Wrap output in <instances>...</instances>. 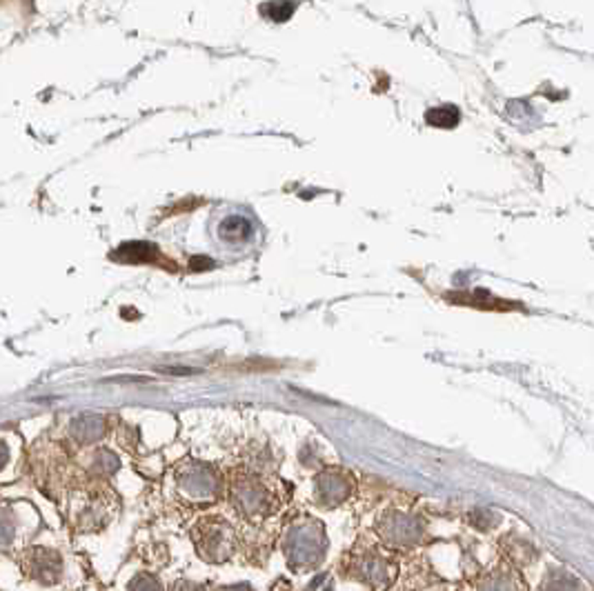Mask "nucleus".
<instances>
[{
    "label": "nucleus",
    "mask_w": 594,
    "mask_h": 591,
    "mask_svg": "<svg viewBox=\"0 0 594 591\" xmlns=\"http://www.w3.org/2000/svg\"><path fill=\"white\" fill-rule=\"evenodd\" d=\"M196 552L207 562H223L234 554V531L219 518H207L194 529Z\"/></svg>",
    "instance_id": "obj_2"
},
{
    "label": "nucleus",
    "mask_w": 594,
    "mask_h": 591,
    "mask_svg": "<svg viewBox=\"0 0 594 591\" xmlns=\"http://www.w3.org/2000/svg\"><path fill=\"white\" fill-rule=\"evenodd\" d=\"M234 503H236L238 512L243 516H260V513H268L269 509V494L259 487L256 482H241V485L234 489Z\"/></svg>",
    "instance_id": "obj_4"
},
{
    "label": "nucleus",
    "mask_w": 594,
    "mask_h": 591,
    "mask_svg": "<svg viewBox=\"0 0 594 591\" xmlns=\"http://www.w3.org/2000/svg\"><path fill=\"white\" fill-rule=\"evenodd\" d=\"M220 591H252V589L247 587V585H234V587H225V589H220Z\"/></svg>",
    "instance_id": "obj_10"
},
{
    "label": "nucleus",
    "mask_w": 594,
    "mask_h": 591,
    "mask_svg": "<svg viewBox=\"0 0 594 591\" xmlns=\"http://www.w3.org/2000/svg\"><path fill=\"white\" fill-rule=\"evenodd\" d=\"M425 120H427V125H432V127L450 129V127H457L458 120H461V114H458L457 107L441 105V107H434V110L427 111Z\"/></svg>",
    "instance_id": "obj_6"
},
{
    "label": "nucleus",
    "mask_w": 594,
    "mask_h": 591,
    "mask_svg": "<svg viewBox=\"0 0 594 591\" xmlns=\"http://www.w3.org/2000/svg\"><path fill=\"white\" fill-rule=\"evenodd\" d=\"M183 489L194 498H210L216 494V478L205 469H196L183 476Z\"/></svg>",
    "instance_id": "obj_5"
},
{
    "label": "nucleus",
    "mask_w": 594,
    "mask_h": 591,
    "mask_svg": "<svg viewBox=\"0 0 594 591\" xmlns=\"http://www.w3.org/2000/svg\"><path fill=\"white\" fill-rule=\"evenodd\" d=\"M172 591H202V587H198V585L190 583V580H181V583L174 585Z\"/></svg>",
    "instance_id": "obj_9"
},
{
    "label": "nucleus",
    "mask_w": 594,
    "mask_h": 591,
    "mask_svg": "<svg viewBox=\"0 0 594 591\" xmlns=\"http://www.w3.org/2000/svg\"><path fill=\"white\" fill-rule=\"evenodd\" d=\"M283 554L287 558V565L296 571H305L317 567L326 556V536L323 527L314 522H303V525L292 527L283 543Z\"/></svg>",
    "instance_id": "obj_1"
},
{
    "label": "nucleus",
    "mask_w": 594,
    "mask_h": 591,
    "mask_svg": "<svg viewBox=\"0 0 594 591\" xmlns=\"http://www.w3.org/2000/svg\"><path fill=\"white\" fill-rule=\"evenodd\" d=\"M13 534H16V525L9 513L0 512V547H9L13 543Z\"/></svg>",
    "instance_id": "obj_8"
},
{
    "label": "nucleus",
    "mask_w": 594,
    "mask_h": 591,
    "mask_svg": "<svg viewBox=\"0 0 594 591\" xmlns=\"http://www.w3.org/2000/svg\"><path fill=\"white\" fill-rule=\"evenodd\" d=\"M128 591H165V589L159 576L150 574V571H143V574H136L132 580H129Z\"/></svg>",
    "instance_id": "obj_7"
},
{
    "label": "nucleus",
    "mask_w": 594,
    "mask_h": 591,
    "mask_svg": "<svg viewBox=\"0 0 594 591\" xmlns=\"http://www.w3.org/2000/svg\"><path fill=\"white\" fill-rule=\"evenodd\" d=\"M62 558L61 554L47 547H31L22 554V571L36 583L52 587L62 580Z\"/></svg>",
    "instance_id": "obj_3"
}]
</instances>
